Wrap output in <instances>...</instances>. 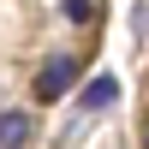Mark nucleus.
<instances>
[{"label":"nucleus","instance_id":"nucleus-1","mask_svg":"<svg viewBox=\"0 0 149 149\" xmlns=\"http://www.w3.org/2000/svg\"><path fill=\"white\" fill-rule=\"evenodd\" d=\"M72 84H78V60H48L36 72V102H60Z\"/></svg>","mask_w":149,"mask_h":149},{"label":"nucleus","instance_id":"nucleus-5","mask_svg":"<svg viewBox=\"0 0 149 149\" xmlns=\"http://www.w3.org/2000/svg\"><path fill=\"white\" fill-rule=\"evenodd\" d=\"M143 143H149V131H143Z\"/></svg>","mask_w":149,"mask_h":149},{"label":"nucleus","instance_id":"nucleus-3","mask_svg":"<svg viewBox=\"0 0 149 149\" xmlns=\"http://www.w3.org/2000/svg\"><path fill=\"white\" fill-rule=\"evenodd\" d=\"M113 95H119V84H113V78H95L90 90H84V113H95V107H107Z\"/></svg>","mask_w":149,"mask_h":149},{"label":"nucleus","instance_id":"nucleus-4","mask_svg":"<svg viewBox=\"0 0 149 149\" xmlns=\"http://www.w3.org/2000/svg\"><path fill=\"white\" fill-rule=\"evenodd\" d=\"M66 18L72 24H95V0H66Z\"/></svg>","mask_w":149,"mask_h":149},{"label":"nucleus","instance_id":"nucleus-2","mask_svg":"<svg viewBox=\"0 0 149 149\" xmlns=\"http://www.w3.org/2000/svg\"><path fill=\"white\" fill-rule=\"evenodd\" d=\"M12 143H30V113H18V107L0 113V149H12Z\"/></svg>","mask_w":149,"mask_h":149}]
</instances>
